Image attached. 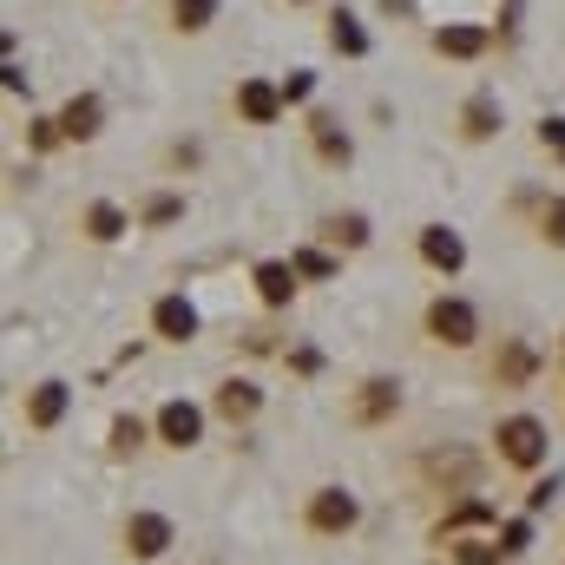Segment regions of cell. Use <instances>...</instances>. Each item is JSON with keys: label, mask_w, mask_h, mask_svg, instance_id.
Returning <instances> with one entry per match:
<instances>
[{"label": "cell", "mask_w": 565, "mask_h": 565, "mask_svg": "<svg viewBox=\"0 0 565 565\" xmlns=\"http://www.w3.org/2000/svg\"><path fill=\"white\" fill-rule=\"evenodd\" d=\"M309 526H316V533H349V526H355V500H349L342 487H322V493L309 500Z\"/></svg>", "instance_id": "cell-3"}, {"label": "cell", "mask_w": 565, "mask_h": 565, "mask_svg": "<svg viewBox=\"0 0 565 565\" xmlns=\"http://www.w3.org/2000/svg\"><path fill=\"white\" fill-rule=\"evenodd\" d=\"M60 415H66V382H40V388H33V402H26V422L53 427Z\"/></svg>", "instance_id": "cell-9"}, {"label": "cell", "mask_w": 565, "mask_h": 565, "mask_svg": "<svg viewBox=\"0 0 565 565\" xmlns=\"http://www.w3.org/2000/svg\"><path fill=\"white\" fill-rule=\"evenodd\" d=\"M526 369H533L526 349H507V355H500V382H526Z\"/></svg>", "instance_id": "cell-22"}, {"label": "cell", "mask_w": 565, "mask_h": 565, "mask_svg": "<svg viewBox=\"0 0 565 565\" xmlns=\"http://www.w3.org/2000/svg\"><path fill=\"white\" fill-rule=\"evenodd\" d=\"M329 46H335V53H369V33H362L349 13H335V20H329Z\"/></svg>", "instance_id": "cell-15"}, {"label": "cell", "mask_w": 565, "mask_h": 565, "mask_svg": "<svg viewBox=\"0 0 565 565\" xmlns=\"http://www.w3.org/2000/svg\"><path fill=\"white\" fill-rule=\"evenodd\" d=\"M60 132H66V139H93V132H99V99H73L66 119H60Z\"/></svg>", "instance_id": "cell-14"}, {"label": "cell", "mask_w": 565, "mask_h": 565, "mask_svg": "<svg viewBox=\"0 0 565 565\" xmlns=\"http://www.w3.org/2000/svg\"><path fill=\"white\" fill-rule=\"evenodd\" d=\"M329 237L355 250V244H369V224H362V217H335V224H329Z\"/></svg>", "instance_id": "cell-20"}, {"label": "cell", "mask_w": 565, "mask_h": 565, "mask_svg": "<svg viewBox=\"0 0 565 565\" xmlns=\"http://www.w3.org/2000/svg\"><path fill=\"white\" fill-rule=\"evenodd\" d=\"M540 139H546V151H559V158H565V119H546V126H540Z\"/></svg>", "instance_id": "cell-28"}, {"label": "cell", "mask_w": 565, "mask_h": 565, "mask_svg": "<svg viewBox=\"0 0 565 565\" xmlns=\"http://www.w3.org/2000/svg\"><path fill=\"white\" fill-rule=\"evenodd\" d=\"M434 46H440L447 60H473V53L487 46V33H480V26H440V33H434Z\"/></svg>", "instance_id": "cell-11"}, {"label": "cell", "mask_w": 565, "mask_h": 565, "mask_svg": "<svg viewBox=\"0 0 565 565\" xmlns=\"http://www.w3.org/2000/svg\"><path fill=\"white\" fill-rule=\"evenodd\" d=\"M309 126H316V145H322V158H329V164H342V158H349V139L335 132V119H329V113H316Z\"/></svg>", "instance_id": "cell-17"}, {"label": "cell", "mask_w": 565, "mask_h": 565, "mask_svg": "<svg viewBox=\"0 0 565 565\" xmlns=\"http://www.w3.org/2000/svg\"><path fill=\"white\" fill-rule=\"evenodd\" d=\"M507 553L500 546H460V565H500Z\"/></svg>", "instance_id": "cell-25"}, {"label": "cell", "mask_w": 565, "mask_h": 565, "mask_svg": "<svg viewBox=\"0 0 565 565\" xmlns=\"http://www.w3.org/2000/svg\"><path fill=\"white\" fill-rule=\"evenodd\" d=\"M427 329H434L447 349H467L480 322H473V309H467L460 296H434V302H427Z\"/></svg>", "instance_id": "cell-2"}, {"label": "cell", "mask_w": 565, "mask_h": 565, "mask_svg": "<svg viewBox=\"0 0 565 565\" xmlns=\"http://www.w3.org/2000/svg\"><path fill=\"white\" fill-rule=\"evenodd\" d=\"M86 231H93L99 244H113V237L126 231V211H119V204H93V211H86Z\"/></svg>", "instance_id": "cell-16"}, {"label": "cell", "mask_w": 565, "mask_h": 565, "mask_svg": "<svg viewBox=\"0 0 565 565\" xmlns=\"http://www.w3.org/2000/svg\"><path fill=\"white\" fill-rule=\"evenodd\" d=\"M158 434H164L171 447H191V440L204 434V415H198L191 402H164V408H158Z\"/></svg>", "instance_id": "cell-7"}, {"label": "cell", "mask_w": 565, "mask_h": 565, "mask_svg": "<svg viewBox=\"0 0 565 565\" xmlns=\"http://www.w3.org/2000/svg\"><path fill=\"white\" fill-rule=\"evenodd\" d=\"M422 257L434 264V270H460V264H467L460 237H454V231H440V224H427V231H422Z\"/></svg>", "instance_id": "cell-8"}, {"label": "cell", "mask_w": 565, "mask_h": 565, "mask_svg": "<svg viewBox=\"0 0 565 565\" xmlns=\"http://www.w3.org/2000/svg\"><path fill=\"white\" fill-rule=\"evenodd\" d=\"M211 13H217V0H171V20H178L184 33H198V26H211Z\"/></svg>", "instance_id": "cell-19"}, {"label": "cell", "mask_w": 565, "mask_h": 565, "mask_svg": "<svg viewBox=\"0 0 565 565\" xmlns=\"http://www.w3.org/2000/svg\"><path fill=\"white\" fill-rule=\"evenodd\" d=\"M151 322H158L164 342H191V335H198V309H191L184 296H164V302L151 309Z\"/></svg>", "instance_id": "cell-6"}, {"label": "cell", "mask_w": 565, "mask_h": 565, "mask_svg": "<svg viewBox=\"0 0 565 565\" xmlns=\"http://www.w3.org/2000/svg\"><path fill=\"white\" fill-rule=\"evenodd\" d=\"M289 289H296V264H264L257 270V296L264 302H289Z\"/></svg>", "instance_id": "cell-13"}, {"label": "cell", "mask_w": 565, "mask_h": 565, "mask_svg": "<svg viewBox=\"0 0 565 565\" xmlns=\"http://www.w3.org/2000/svg\"><path fill=\"white\" fill-rule=\"evenodd\" d=\"M139 440H145L139 415H119V422H113V447H119V454H126V447H139Z\"/></svg>", "instance_id": "cell-21"}, {"label": "cell", "mask_w": 565, "mask_h": 565, "mask_svg": "<svg viewBox=\"0 0 565 565\" xmlns=\"http://www.w3.org/2000/svg\"><path fill=\"white\" fill-rule=\"evenodd\" d=\"M500 553H507V559L526 553V520H507V526H500Z\"/></svg>", "instance_id": "cell-24"}, {"label": "cell", "mask_w": 565, "mask_h": 565, "mask_svg": "<svg viewBox=\"0 0 565 565\" xmlns=\"http://www.w3.org/2000/svg\"><path fill=\"white\" fill-rule=\"evenodd\" d=\"M237 113L250 119V126H270L282 113V86H270V79H244L237 86Z\"/></svg>", "instance_id": "cell-5"}, {"label": "cell", "mask_w": 565, "mask_h": 565, "mask_svg": "<svg viewBox=\"0 0 565 565\" xmlns=\"http://www.w3.org/2000/svg\"><path fill=\"white\" fill-rule=\"evenodd\" d=\"M500 460H513V467H540V460H546V427L533 422V415L500 422Z\"/></svg>", "instance_id": "cell-1"}, {"label": "cell", "mask_w": 565, "mask_h": 565, "mask_svg": "<svg viewBox=\"0 0 565 565\" xmlns=\"http://www.w3.org/2000/svg\"><path fill=\"white\" fill-rule=\"evenodd\" d=\"M296 277H335V264H329L322 250H302V257H296Z\"/></svg>", "instance_id": "cell-23"}, {"label": "cell", "mask_w": 565, "mask_h": 565, "mask_svg": "<svg viewBox=\"0 0 565 565\" xmlns=\"http://www.w3.org/2000/svg\"><path fill=\"white\" fill-rule=\"evenodd\" d=\"M217 415H224V422H250V415H257V388H250V382L217 388Z\"/></svg>", "instance_id": "cell-12"}, {"label": "cell", "mask_w": 565, "mask_h": 565, "mask_svg": "<svg viewBox=\"0 0 565 565\" xmlns=\"http://www.w3.org/2000/svg\"><path fill=\"white\" fill-rule=\"evenodd\" d=\"M289 99H309V73H289V79H282V106H289Z\"/></svg>", "instance_id": "cell-29"}, {"label": "cell", "mask_w": 565, "mask_h": 565, "mask_svg": "<svg viewBox=\"0 0 565 565\" xmlns=\"http://www.w3.org/2000/svg\"><path fill=\"white\" fill-rule=\"evenodd\" d=\"M395 408H402V388H395V382H362V402H355L362 422H382V415H395Z\"/></svg>", "instance_id": "cell-10"}, {"label": "cell", "mask_w": 565, "mask_h": 565, "mask_svg": "<svg viewBox=\"0 0 565 565\" xmlns=\"http://www.w3.org/2000/svg\"><path fill=\"white\" fill-rule=\"evenodd\" d=\"M546 237L565 250V198H559V204H546Z\"/></svg>", "instance_id": "cell-26"}, {"label": "cell", "mask_w": 565, "mask_h": 565, "mask_svg": "<svg viewBox=\"0 0 565 565\" xmlns=\"http://www.w3.org/2000/svg\"><path fill=\"white\" fill-rule=\"evenodd\" d=\"M460 119H467V139H487V132L500 126V106H493V99H467Z\"/></svg>", "instance_id": "cell-18"}, {"label": "cell", "mask_w": 565, "mask_h": 565, "mask_svg": "<svg viewBox=\"0 0 565 565\" xmlns=\"http://www.w3.org/2000/svg\"><path fill=\"white\" fill-rule=\"evenodd\" d=\"M178 211H184V204H178V198H158V204H151V211H145V224H171V217H178Z\"/></svg>", "instance_id": "cell-27"}, {"label": "cell", "mask_w": 565, "mask_h": 565, "mask_svg": "<svg viewBox=\"0 0 565 565\" xmlns=\"http://www.w3.org/2000/svg\"><path fill=\"white\" fill-rule=\"evenodd\" d=\"M171 546V520H158V513H132L126 520V553L132 559H158Z\"/></svg>", "instance_id": "cell-4"}]
</instances>
